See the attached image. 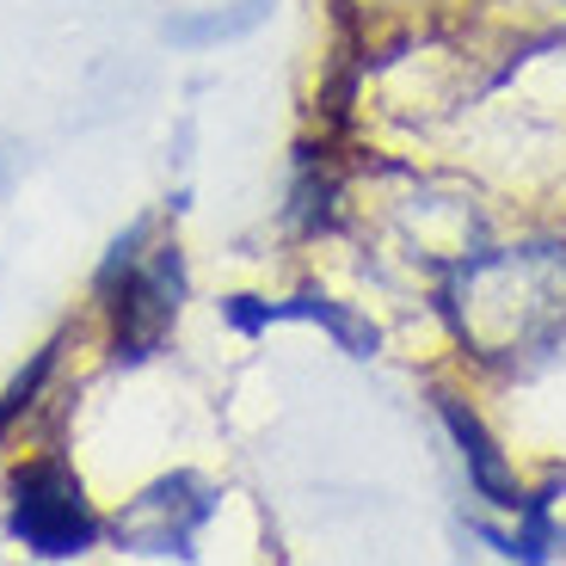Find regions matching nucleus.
I'll return each instance as SVG.
<instances>
[{"label": "nucleus", "instance_id": "5", "mask_svg": "<svg viewBox=\"0 0 566 566\" xmlns=\"http://www.w3.org/2000/svg\"><path fill=\"white\" fill-rule=\"evenodd\" d=\"M277 321H321L333 339L345 345L352 357H369L376 352V333H369L364 321H352L345 308H333V302H321V296H296V302H277Z\"/></svg>", "mask_w": 566, "mask_h": 566}, {"label": "nucleus", "instance_id": "3", "mask_svg": "<svg viewBox=\"0 0 566 566\" xmlns=\"http://www.w3.org/2000/svg\"><path fill=\"white\" fill-rule=\"evenodd\" d=\"M117 283V277H112ZM179 308V253L160 247L155 265L124 271V302H117V357H148Z\"/></svg>", "mask_w": 566, "mask_h": 566}, {"label": "nucleus", "instance_id": "2", "mask_svg": "<svg viewBox=\"0 0 566 566\" xmlns=\"http://www.w3.org/2000/svg\"><path fill=\"white\" fill-rule=\"evenodd\" d=\"M13 536L31 554H43V560L93 548L99 524H93V511L81 499V481L62 462H38L13 481Z\"/></svg>", "mask_w": 566, "mask_h": 566}, {"label": "nucleus", "instance_id": "1", "mask_svg": "<svg viewBox=\"0 0 566 566\" xmlns=\"http://www.w3.org/2000/svg\"><path fill=\"white\" fill-rule=\"evenodd\" d=\"M455 333L481 357H517L566 333V247H511L455 271Z\"/></svg>", "mask_w": 566, "mask_h": 566}, {"label": "nucleus", "instance_id": "6", "mask_svg": "<svg viewBox=\"0 0 566 566\" xmlns=\"http://www.w3.org/2000/svg\"><path fill=\"white\" fill-rule=\"evenodd\" d=\"M271 0H241L234 13H210V19H179L172 25V43H216V38H241V31H253L259 19H265Z\"/></svg>", "mask_w": 566, "mask_h": 566}, {"label": "nucleus", "instance_id": "4", "mask_svg": "<svg viewBox=\"0 0 566 566\" xmlns=\"http://www.w3.org/2000/svg\"><path fill=\"white\" fill-rule=\"evenodd\" d=\"M438 412H443V424H450V438L462 443L468 481L481 486L486 505H505V511L524 505V499H517V481H511V468H505V455H499V443L486 438V424L474 419V412H468L455 395H438Z\"/></svg>", "mask_w": 566, "mask_h": 566}, {"label": "nucleus", "instance_id": "7", "mask_svg": "<svg viewBox=\"0 0 566 566\" xmlns=\"http://www.w3.org/2000/svg\"><path fill=\"white\" fill-rule=\"evenodd\" d=\"M222 314L234 326H241V333H265L271 321H277V302H253V296H234V302H222Z\"/></svg>", "mask_w": 566, "mask_h": 566}]
</instances>
